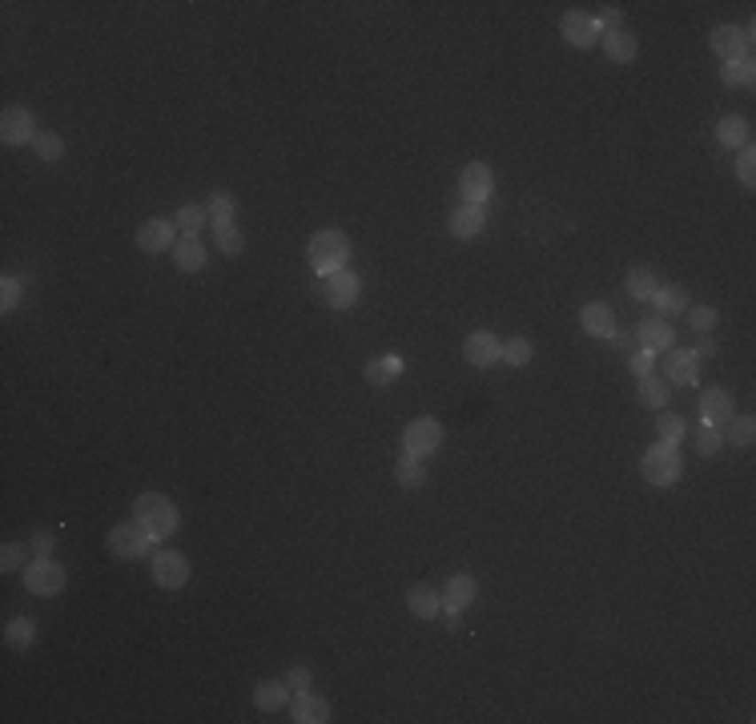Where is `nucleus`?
I'll list each match as a JSON object with an SVG mask.
<instances>
[{
  "label": "nucleus",
  "mask_w": 756,
  "mask_h": 724,
  "mask_svg": "<svg viewBox=\"0 0 756 724\" xmlns=\"http://www.w3.org/2000/svg\"><path fill=\"white\" fill-rule=\"evenodd\" d=\"M174 266L182 274H198L201 266H206V245L198 242V237H177L174 245Z\"/></svg>",
  "instance_id": "26"
},
{
  "label": "nucleus",
  "mask_w": 756,
  "mask_h": 724,
  "mask_svg": "<svg viewBox=\"0 0 756 724\" xmlns=\"http://www.w3.org/2000/svg\"><path fill=\"white\" fill-rule=\"evenodd\" d=\"M253 705L261 708V712H278V708L290 705V684L286 681H261L258 689H253Z\"/></svg>",
  "instance_id": "27"
},
{
  "label": "nucleus",
  "mask_w": 756,
  "mask_h": 724,
  "mask_svg": "<svg viewBox=\"0 0 756 724\" xmlns=\"http://www.w3.org/2000/svg\"><path fill=\"white\" fill-rule=\"evenodd\" d=\"M25 556H28L25 543H4V548H0V567H4V572H20V567H25Z\"/></svg>",
  "instance_id": "44"
},
{
  "label": "nucleus",
  "mask_w": 756,
  "mask_h": 724,
  "mask_svg": "<svg viewBox=\"0 0 756 724\" xmlns=\"http://www.w3.org/2000/svg\"><path fill=\"white\" fill-rule=\"evenodd\" d=\"M177 245V226L169 218H149L137 226V250L145 253H161Z\"/></svg>",
  "instance_id": "12"
},
{
  "label": "nucleus",
  "mask_w": 756,
  "mask_h": 724,
  "mask_svg": "<svg viewBox=\"0 0 756 724\" xmlns=\"http://www.w3.org/2000/svg\"><path fill=\"white\" fill-rule=\"evenodd\" d=\"M656 286H660V282H656V274L648 270V266H635V270L624 278V290H627L632 302H648V298L656 294Z\"/></svg>",
  "instance_id": "31"
},
{
  "label": "nucleus",
  "mask_w": 756,
  "mask_h": 724,
  "mask_svg": "<svg viewBox=\"0 0 756 724\" xmlns=\"http://www.w3.org/2000/svg\"><path fill=\"white\" fill-rule=\"evenodd\" d=\"M463 354H467L471 367H495L499 354H503V342H499L491 331H475V334H467V342H463Z\"/></svg>",
  "instance_id": "14"
},
{
  "label": "nucleus",
  "mask_w": 756,
  "mask_h": 724,
  "mask_svg": "<svg viewBox=\"0 0 756 724\" xmlns=\"http://www.w3.org/2000/svg\"><path fill=\"white\" fill-rule=\"evenodd\" d=\"M153 584L166 588V592H177V588L190 584V559H185V551H157L153 556Z\"/></svg>",
  "instance_id": "9"
},
{
  "label": "nucleus",
  "mask_w": 756,
  "mask_h": 724,
  "mask_svg": "<svg viewBox=\"0 0 756 724\" xmlns=\"http://www.w3.org/2000/svg\"><path fill=\"white\" fill-rule=\"evenodd\" d=\"M708 44H713V53L724 57V61H752V28L721 25V28H713Z\"/></svg>",
  "instance_id": "4"
},
{
  "label": "nucleus",
  "mask_w": 756,
  "mask_h": 724,
  "mask_svg": "<svg viewBox=\"0 0 756 724\" xmlns=\"http://www.w3.org/2000/svg\"><path fill=\"white\" fill-rule=\"evenodd\" d=\"M206 222H209V210H201V206H182L177 218H174V226H177V234L182 237H193V234H201Z\"/></svg>",
  "instance_id": "35"
},
{
  "label": "nucleus",
  "mask_w": 756,
  "mask_h": 724,
  "mask_svg": "<svg viewBox=\"0 0 756 724\" xmlns=\"http://www.w3.org/2000/svg\"><path fill=\"white\" fill-rule=\"evenodd\" d=\"M402 370H407V362H402L399 354H374L370 362H366V383L370 386H391V383H399L402 378Z\"/></svg>",
  "instance_id": "19"
},
{
  "label": "nucleus",
  "mask_w": 756,
  "mask_h": 724,
  "mask_svg": "<svg viewBox=\"0 0 756 724\" xmlns=\"http://www.w3.org/2000/svg\"><path fill=\"white\" fill-rule=\"evenodd\" d=\"M721 81L729 89H744V85H752L756 81V69H752V61H724V69H721Z\"/></svg>",
  "instance_id": "36"
},
{
  "label": "nucleus",
  "mask_w": 756,
  "mask_h": 724,
  "mask_svg": "<svg viewBox=\"0 0 756 724\" xmlns=\"http://www.w3.org/2000/svg\"><path fill=\"white\" fill-rule=\"evenodd\" d=\"M684 315H688V323H692L696 334H713L716 323H721V315H716L713 306H688Z\"/></svg>",
  "instance_id": "42"
},
{
  "label": "nucleus",
  "mask_w": 756,
  "mask_h": 724,
  "mask_svg": "<svg viewBox=\"0 0 756 724\" xmlns=\"http://www.w3.org/2000/svg\"><path fill=\"white\" fill-rule=\"evenodd\" d=\"M394 483L399 487H407V491H418L426 483V467H423V459L418 455H402L399 463H394Z\"/></svg>",
  "instance_id": "29"
},
{
  "label": "nucleus",
  "mask_w": 756,
  "mask_h": 724,
  "mask_svg": "<svg viewBox=\"0 0 756 724\" xmlns=\"http://www.w3.org/2000/svg\"><path fill=\"white\" fill-rule=\"evenodd\" d=\"M491 190H495V177H491V169L483 166V161H471V166L459 174L463 206H483V201L491 198Z\"/></svg>",
  "instance_id": "10"
},
{
  "label": "nucleus",
  "mask_w": 756,
  "mask_h": 724,
  "mask_svg": "<svg viewBox=\"0 0 756 724\" xmlns=\"http://www.w3.org/2000/svg\"><path fill=\"white\" fill-rule=\"evenodd\" d=\"M0 137L4 145H33L36 141V121L25 105H9L4 117H0Z\"/></svg>",
  "instance_id": "11"
},
{
  "label": "nucleus",
  "mask_w": 756,
  "mask_h": 724,
  "mask_svg": "<svg viewBox=\"0 0 756 724\" xmlns=\"http://www.w3.org/2000/svg\"><path fill=\"white\" fill-rule=\"evenodd\" d=\"M737 177H740V182H744V185H756V149H752V145H744V149H740Z\"/></svg>",
  "instance_id": "46"
},
{
  "label": "nucleus",
  "mask_w": 756,
  "mask_h": 724,
  "mask_svg": "<svg viewBox=\"0 0 756 724\" xmlns=\"http://www.w3.org/2000/svg\"><path fill=\"white\" fill-rule=\"evenodd\" d=\"M580 323H583V331H588L591 339H612V334H616V315H612V306H604V302L583 306Z\"/></svg>",
  "instance_id": "21"
},
{
  "label": "nucleus",
  "mask_w": 756,
  "mask_h": 724,
  "mask_svg": "<svg viewBox=\"0 0 756 724\" xmlns=\"http://www.w3.org/2000/svg\"><path fill=\"white\" fill-rule=\"evenodd\" d=\"M214 242H218V253H226V258H238V253L246 250V234H242L238 226L214 230Z\"/></svg>",
  "instance_id": "40"
},
{
  "label": "nucleus",
  "mask_w": 756,
  "mask_h": 724,
  "mask_svg": "<svg viewBox=\"0 0 756 724\" xmlns=\"http://www.w3.org/2000/svg\"><path fill=\"white\" fill-rule=\"evenodd\" d=\"M559 33H564V41L575 44V49H591V44H600V25H596V17H588V12H564Z\"/></svg>",
  "instance_id": "13"
},
{
  "label": "nucleus",
  "mask_w": 756,
  "mask_h": 724,
  "mask_svg": "<svg viewBox=\"0 0 756 724\" xmlns=\"http://www.w3.org/2000/svg\"><path fill=\"white\" fill-rule=\"evenodd\" d=\"M20 298H25V282H20L17 274H4V282H0V310L12 315V310L20 306Z\"/></svg>",
  "instance_id": "39"
},
{
  "label": "nucleus",
  "mask_w": 756,
  "mask_h": 724,
  "mask_svg": "<svg viewBox=\"0 0 756 724\" xmlns=\"http://www.w3.org/2000/svg\"><path fill=\"white\" fill-rule=\"evenodd\" d=\"M402 447H407V455H418V459L435 455L439 447H443V423L431 419V415L410 419V427L402 431Z\"/></svg>",
  "instance_id": "6"
},
{
  "label": "nucleus",
  "mask_w": 756,
  "mask_h": 724,
  "mask_svg": "<svg viewBox=\"0 0 756 724\" xmlns=\"http://www.w3.org/2000/svg\"><path fill=\"white\" fill-rule=\"evenodd\" d=\"M596 25H600V33H620V28H624V9H620V4H604Z\"/></svg>",
  "instance_id": "45"
},
{
  "label": "nucleus",
  "mask_w": 756,
  "mask_h": 724,
  "mask_svg": "<svg viewBox=\"0 0 756 724\" xmlns=\"http://www.w3.org/2000/svg\"><path fill=\"white\" fill-rule=\"evenodd\" d=\"M752 129H748L744 117H721V125H716V141H721L724 149H744L752 145Z\"/></svg>",
  "instance_id": "28"
},
{
  "label": "nucleus",
  "mask_w": 756,
  "mask_h": 724,
  "mask_svg": "<svg viewBox=\"0 0 756 724\" xmlns=\"http://www.w3.org/2000/svg\"><path fill=\"white\" fill-rule=\"evenodd\" d=\"M627 367H632L635 378L652 375V350H632V354H627Z\"/></svg>",
  "instance_id": "48"
},
{
  "label": "nucleus",
  "mask_w": 756,
  "mask_h": 724,
  "mask_svg": "<svg viewBox=\"0 0 756 724\" xmlns=\"http://www.w3.org/2000/svg\"><path fill=\"white\" fill-rule=\"evenodd\" d=\"M648 302L656 306V315L672 323L676 315H684V310H688V290L684 286H656V294L648 298Z\"/></svg>",
  "instance_id": "24"
},
{
  "label": "nucleus",
  "mask_w": 756,
  "mask_h": 724,
  "mask_svg": "<svg viewBox=\"0 0 756 724\" xmlns=\"http://www.w3.org/2000/svg\"><path fill=\"white\" fill-rule=\"evenodd\" d=\"M604 53H608V61L627 65V61L640 57V41H635V33H627V28H620V33H604Z\"/></svg>",
  "instance_id": "22"
},
{
  "label": "nucleus",
  "mask_w": 756,
  "mask_h": 724,
  "mask_svg": "<svg viewBox=\"0 0 756 724\" xmlns=\"http://www.w3.org/2000/svg\"><path fill=\"white\" fill-rule=\"evenodd\" d=\"M447 226H451V234L459 237V242H475V237L483 234V226H487V214H483V206H459Z\"/></svg>",
  "instance_id": "17"
},
{
  "label": "nucleus",
  "mask_w": 756,
  "mask_h": 724,
  "mask_svg": "<svg viewBox=\"0 0 756 724\" xmlns=\"http://www.w3.org/2000/svg\"><path fill=\"white\" fill-rule=\"evenodd\" d=\"M724 447V435L721 427H713V423H700V431H696V451L705 455V459H713L716 451Z\"/></svg>",
  "instance_id": "41"
},
{
  "label": "nucleus",
  "mask_w": 756,
  "mask_h": 724,
  "mask_svg": "<svg viewBox=\"0 0 756 724\" xmlns=\"http://www.w3.org/2000/svg\"><path fill=\"white\" fill-rule=\"evenodd\" d=\"M407 608L415 611L418 619H439V611H443V596H439L435 588L415 584V588L407 592Z\"/></svg>",
  "instance_id": "25"
},
{
  "label": "nucleus",
  "mask_w": 756,
  "mask_h": 724,
  "mask_svg": "<svg viewBox=\"0 0 756 724\" xmlns=\"http://www.w3.org/2000/svg\"><path fill=\"white\" fill-rule=\"evenodd\" d=\"M306 258H310L314 274H334V270H347L350 266V237L342 230H318L306 245Z\"/></svg>",
  "instance_id": "2"
},
{
  "label": "nucleus",
  "mask_w": 756,
  "mask_h": 724,
  "mask_svg": "<svg viewBox=\"0 0 756 724\" xmlns=\"http://www.w3.org/2000/svg\"><path fill=\"white\" fill-rule=\"evenodd\" d=\"M531 354H535L531 339H507V342H503V354H499V358H503L507 367H527Z\"/></svg>",
  "instance_id": "37"
},
{
  "label": "nucleus",
  "mask_w": 756,
  "mask_h": 724,
  "mask_svg": "<svg viewBox=\"0 0 756 724\" xmlns=\"http://www.w3.org/2000/svg\"><path fill=\"white\" fill-rule=\"evenodd\" d=\"M282 681L290 684V692H310V684H314V672L306 668V664H294V668L282 676Z\"/></svg>",
  "instance_id": "47"
},
{
  "label": "nucleus",
  "mask_w": 756,
  "mask_h": 724,
  "mask_svg": "<svg viewBox=\"0 0 756 724\" xmlns=\"http://www.w3.org/2000/svg\"><path fill=\"white\" fill-rule=\"evenodd\" d=\"M680 471H684V463H680L676 443H656V447H648L643 459H640V475L652 483V487H672V483L680 479Z\"/></svg>",
  "instance_id": "3"
},
{
  "label": "nucleus",
  "mask_w": 756,
  "mask_h": 724,
  "mask_svg": "<svg viewBox=\"0 0 756 724\" xmlns=\"http://www.w3.org/2000/svg\"><path fill=\"white\" fill-rule=\"evenodd\" d=\"M479 596V580L467 576V572H459V576H451L443 584V603L447 608H467V603H475Z\"/></svg>",
  "instance_id": "23"
},
{
  "label": "nucleus",
  "mask_w": 756,
  "mask_h": 724,
  "mask_svg": "<svg viewBox=\"0 0 756 724\" xmlns=\"http://www.w3.org/2000/svg\"><path fill=\"white\" fill-rule=\"evenodd\" d=\"M33 551H36V556H49V551H52V535L49 532H36L33 535Z\"/></svg>",
  "instance_id": "50"
},
{
  "label": "nucleus",
  "mask_w": 756,
  "mask_h": 724,
  "mask_svg": "<svg viewBox=\"0 0 756 724\" xmlns=\"http://www.w3.org/2000/svg\"><path fill=\"white\" fill-rule=\"evenodd\" d=\"M692 354H696V358H713V354H716V342L708 339V334H700V342H696Z\"/></svg>",
  "instance_id": "51"
},
{
  "label": "nucleus",
  "mask_w": 756,
  "mask_h": 724,
  "mask_svg": "<svg viewBox=\"0 0 756 724\" xmlns=\"http://www.w3.org/2000/svg\"><path fill=\"white\" fill-rule=\"evenodd\" d=\"M25 588L33 596H61L65 592V567L49 556H36L25 567Z\"/></svg>",
  "instance_id": "5"
},
{
  "label": "nucleus",
  "mask_w": 756,
  "mask_h": 724,
  "mask_svg": "<svg viewBox=\"0 0 756 724\" xmlns=\"http://www.w3.org/2000/svg\"><path fill=\"white\" fill-rule=\"evenodd\" d=\"M36 640V624L28 616H12L9 624H4V644L17 648V652H25V648H33Z\"/></svg>",
  "instance_id": "32"
},
{
  "label": "nucleus",
  "mask_w": 756,
  "mask_h": 724,
  "mask_svg": "<svg viewBox=\"0 0 756 724\" xmlns=\"http://www.w3.org/2000/svg\"><path fill=\"white\" fill-rule=\"evenodd\" d=\"M724 443H732V447H752V439H756V419L752 415H732L729 423H724Z\"/></svg>",
  "instance_id": "33"
},
{
  "label": "nucleus",
  "mask_w": 756,
  "mask_h": 724,
  "mask_svg": "<svg viewBox=\"0 0 756 724\" xmlns=\"http://www.w3.org/2000/svg\"><path fill=\"white\" fill-rule=\"evenodd\" d=\"M33 153L41 161H61L65 158V137H57V133H36Z\"/></svg>",
  "instance_id": "38"
},
{
  "label": "nucleus",
  "mask_w": 756,
  "mask_h": 724,
  "mask_svg": "<svg viewBox=\"0 0 756 724\" xmlns=\"http://www.w3.org/2000/svg\"><path fill=\"white\" fill-rule=\"evenodd\" d=\"M234 214H238V201H234V193L218 190V193H214V198H209V222H214V230H226V226H234Z\"/></svg>",
  "instance_id": "34"
},
{
  "label": "nucleus",
  "mask_w": 756,
  "mask_h": 724,
  "mask_svg": "<svg viewBox=\"0 0 756 724\" xmlns=\"http://www.w3.org/2000/svg\"><path fill=\"white\" fill-rule=\"evenodd\" d=\"M635 334H640V346L643 350H672L676 346V331H672V323L668 318H660V315H648L643 323H635Z\"/></svg>",
  "instance_id": "15"
},
{
  "label": "nucleus",
  "mask_w": 756,
  "mask_h": 724,
  "mask_svg": "<svg viewBox=\"0 0 756 724\" xmlns=\"http://www.w3.org/2000/svg\"><path fill=\"white\" fill-rule=\"evenodd\" d=\"M290 716H294L298 724H326L331 720V705H326L322 697H314V692H294Z\"/></svg>",
  "instance_id": "20"
},
{
  "label": "nucleus",
  "mask_w": 756,
  "mask_h": 724,
  "mask_svg": "<svg viewBox=\"0 0 756 724\" xmlns=\"http://www.w3.org/2000/svg\"><path fill=\"white\" fill-rule=\"evenodd\" d=\"M149 548H153V535H149L137 519H133V524H117L113 532H109V551H113L117 559H145Z\"/></svg>",
  "instance_id": "7"
},
{
  "label": "nucleus",
  "mask_w": 756,
  "mask_h": 724,
  "mask_svg": "<svg viewBox=\"0 0 756 724\" xmlns=\"http://www.w3.org/2000/svg\"><path fill=\"white\" fill-rule=\"evenodd\" d=\"M133 519H137L141 527H145L149 535H153V543L169 540V535L177 532V524H182V511H177L174 499L157 495V491H145V495H137V503H133Z\"/></svg>",
  "instance_id": "1"
},
{
  "label": "nucleus",
  "mask_w": 756,
  "mask_h": 724,
  "mask_svg": "<svg viewBox=\"0 0 756 724\" xmlns=\"http://www.w3.org/2000/svg\"><path fill=\"white\" fill-rule=\"evenodd\" d=\"M668 354V367H664V378H668L672 386H692L696 375H700V358L692 354V350H664Z\"/></svg>",
  "instance_id": "16"
},
{
  "label": "nucleus",
  "mask_w": 756,
  "mask_h": 724,
  "mask_svg": "<svg viewBox=\"0 0 756 724\" xmlns=\"http://www.w3.org/2000/svg\"><path fill=\"white\" fill-rule=\"evenodd\" d=\"M656 435H660V443H680V439H684V419L672 415V410H660V419H656Z\"/></svg>",
  "instance_id": "43"
},
{
  "label": "nucleus",
  "mask_w": 756,
  "mask_h": 724,
  "mask_svg": "<svg viewBox=\"0 0 756 724\" xmlns=\"http://www.w3.org/2000/svg\"><path fill=\"white\" fill-rule=\"evenodd\" d=\"M700 419L713 423V427H724V423L732 419V394L724 391V386H708V391L700 394Z\"/></svg>",
  "instance_id": "18"
},
{
  "label": "nucleus",
  "mask_w": 756,
  "mask_h": 724,
  "mask_svg": "<svg viewBox=\"0 0 756 724\" xmlns=\"http://www.w3.org/2000/svg\"><path fill=\"white\" fill-rule=\"evenodd\" d=\"M358 294H362V282H358V274L350 270V266L322 278V298H326L331 310H350V306L358 302Z\"/></svg>",
  "instance_id": "8"
},
{
  "label": "nucleus",
  "mask_w": 756,
  "mask_h": 724,
  "mask_svg": "<svg viewBox=\"0 0 756 724\" xmlns=\"http://www.w3.org/2000/svg\"><path fill=\"white\" fill-rule=\"evenodd\" d=\"M668 386L672 383L664 375H656V370H652V375H643L640 378V402H643V407H652V410H664V407H668Z\"/></svg>",
  "instance_id": "30"
},
{
  "label": "nucleus",
  "mask_w": 756,
  "mask_h": 724,
  "mask_svg": "<svg viewBox=\"0 0 756 724\" xmlns=\"http://www.w3.org/2000/svg\"><path fill=\"white\" fill-rule=\"evenodd\" d=\"M612 339H616V346L624 350V354H632V350L640 346V334H635V326H632V331H616Z\"/></svg>",
  "instance_id": "49"
}]
</instances>
